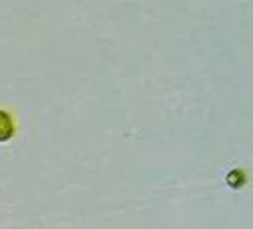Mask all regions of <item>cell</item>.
<instances>
[{"label": "cell", "instance_id": "obj_1", "mask_svg": "<svg viewBox=\"0 0 253 229\" xmlns=\"http://www.w3.org/2000/svg\"><path fill=\"white\" fill-rule=\"evenodd\" d=\"M14 136V124L8 112L0 110V142H8Z\"/></svg>", "mask_w": 253, "mask_h": 229}, {"label": "cell", "instance_id": "obj_2", "mask_svg": "<svg viewBox=\"0 0 253 229\" xmlns=\"http://www.w3.org/2000/svg\"><path fill=\"white\" fill-rule=\"evenodd\" d=\"M245 183H247V175L241 169H235L227 175V184L231 189H241V186H245Z\"/></svg>", "mask_w": 253, "mask_h": 229}]
</instances>
